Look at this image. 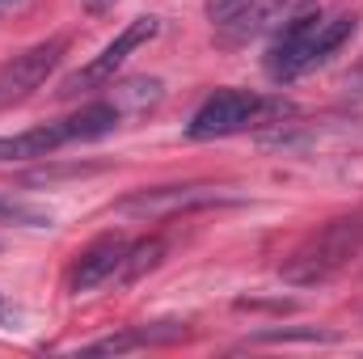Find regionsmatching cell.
Listing matches in <instances>:
<instances>
[{"label":"cell","instance_id":"14","mask_svg":"<svg viewBox=\"0 0 363 359\" xmlns=\"http://www.w3.org/2000/svg\"><path fill=\"white\" fill-rule=\"evenodd\" d=\"M81 4H85V13H93V17H101V13H110V9H114L118 0H81Z\"/></svg>","mask_w":363,"mask_h":359},{"label":"cell","instance_id":"7","mask_svg":"<svg viewBox=\"0 0 363 359\" xmlns=\"http://www.w3.org/2000/svg\"><path fill=\"white\" fill-rule=\"evenodd\" d=\"M127 250H131V241L127 237H118V233H106V237H97L93 245H85L81 254H77V263L68 270V292H93V287H101L106 279H114L118 270H123V258H127Z\"/></svg>","mask_w":363,"mask_h":359},{"label":"cell","instance_id":"12","mask_svg":"<svg viewBox=\"0 0 363 359\" xmlns=\"http://www.w3.org/2000/svg\"><path fill=\"white\" fill-rule=\"evenodd\" d=\"M254 4H258V0H207V17H211L216 30H233Z\"/></svg>","mask_w":363,"mask_h":359},{"label":"cell","instance_id":"5","mask_svg":"<svg viewBox=\"0 0 363 359\" xmlns=\"http://www.w3.org/2000/svg\"><path fill=\"white\" fill-rule=\"evenodd\" d=\"M161 34V21L157 17H135L131 26H123L118 34H114V43H106L97 55H93L85 68H77L72 77H64V85H60V97H77V93H89V89H101L123 64H127V55H135L144 43H152Z\"/></svg>","mask_w":363,"mask_h":359},{"label":"cell","instance_id":"1","mask_svg":"<svg viewBox=\"0 0 363 359\" xmlns=\"http://www.w3.org/2000/svg\"><path fill=\"white\" fill-rule=\"evenodd\" d=\"M359 17L355 13H296L279 34H274L271 51H267V77L287 85L296 77H304L308 68L325 64L351 34H355Z\"/></svg>","mask_w":363,"mask_h":359},{"label":"cell","instance_id":"10","mask_svg":"<svg viewBox=\"0 0 363 359\" xmlns=\"http://www.w3.org/2000/svg\"><path fill=\"white\" fill-rule=\"evenodd\" d=\"M161 258H165V241H161V237L131 241V250H127V258H123L118 279H123V283H135L140 275H148L152 267H161Z\"/></svg>","mask_w":363,"mask_h":359},{"label":"cell","instance_id":"2","mask_svg":"<svg viewBox=\"0 0 363 359\" xmlns=\"http://www.w3.org/2000/svg\"><path fill=\"white\" fill-rule=\"evenodd\" d=\"M363 254V207L342 211L334 220H325L317 233H308L287 258H283V283L291 287H317L325 279H334L342 267H351Z\"/></svg>","mask_w":363,"mask_h":359},{"label":"cell","instance_id":"4","mask_svg":"<svg viewBox=\"0 0 363 359\" xmlns=\"http://www.w3.org/2000/svg\"><path fill=\"white\" fill-rule=\"evenodd\" d=\"M287 114H291V106L279 97H262L250 89H220L190 114L186 136L190 140H220V136H237V131H250L262 123H283Z\"/></svg>","mask_w":363,"mask_h":359},{"label":"cell","instance_id":"3","mask_svg":"<svg viewBox=\"0 0 363 359\" xmlns=\"http://www.w3.org/2000/svg\"><path fill=\"white\" fill-rule=\"evenodd\" d=\"M123 110L114 101H89L85 110H77L72 118L60 123H43L17 136H0V161H34V157H51L64 144H85V140H101L114 127H123Z\"/></svg>","mask_w":363,"mask_h":359},{"label":"cell","instance_id":"13","mask_svg":"<svg viewBox=\"0 0 363 359\" xmlns=\"http://www.w3.org/2000/svg\"><path fill=\"white\" fill-rule=\"evenodd\" d=\"M342 93H347V97H363V60L342 77Z\"/></svg>","mask_w":363,"mask_h":359},{"label":"cell","instance_id":"9","mask_svg":"<svg viewBox=\"0 0 363 359\" xmlns=\"http://www.w3.org/2000/svg\"><path fill=\"white\" fill-rule=\"evenodd\" d=\"M123 114H144L161 101V81L157 77H131L123 85H114V97H110Z\"/></svg>","mask_w":363,"mask_h":359},{"label":"cell","instance_id":"8","mask_svg":"<svg viewBox=\"0 0 363 359\" xmlns=\"http://www.w3.org/2000/svg\"><path fill=\"white\" fill-rule=\"evenodd\" d=\"M60 55H64V38L38 43V47L13 55V64L0 68V101H17V97H26L30 89H38L51 77V68L60 64Z\"/></svg>","mask_w":363,"mask_h":359},{"label":"cell","instance_id":"11","mask_svg":"<svg viewBox=\"0 0 363 359\" xmlns=\"http://www.w3.org/2000/svg\"><path fill=\"white\" fill-rule=\"evenodd\" d=\"M0 224H17V228H47V224H51V211H43V207H30V203H21V199L0 194Z\"/></svg>","mask_w":363,"mask_h":359},{"label":"cell","instance_id":"6","mask_svg":"<svg viewBox=\"0 0 363 359\" xmlns=\"http://www.w3.org/2000/svg\"><path fill=\"white\" fill-rule=\"evenodd\" d=\"M211 203H228V194L220 186H157V190H135L118 203V211L127 216H174L190 207H211Z\"/></svg>","mask_w":363,"mask_h":359},{"label":"cell","instance_id":"15","mask_svg":"<svg viewBox=\"0 0 363 359\" xmlns=\"http://www.w3.org/2000/svg\"><path fill=\"white\" fill-rule=\"evenodd\" d=\"M4 4H9V0H0V9H4Z\"/></svg>","mask_w":363,"mask_h":359}]
</instances>
